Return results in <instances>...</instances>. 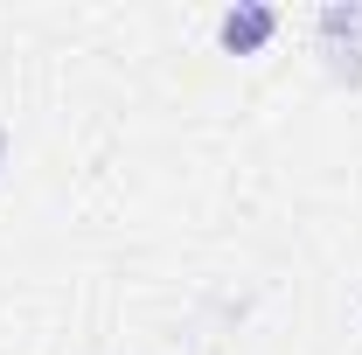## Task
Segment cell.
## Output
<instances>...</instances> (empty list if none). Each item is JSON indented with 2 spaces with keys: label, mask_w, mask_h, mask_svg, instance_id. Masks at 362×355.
Masks as SVG:
<instances>
[{
  "label": "cell",
  "mask_w": 362,
  "mask_h": 355,
  "mask_svg": "<svg viewBox=\"0 0 362 355\" xmlns=\"http://www.w3.org/2000/svg\"><path fill=\"white\" fill-rule=\"evenodd\" d=\"M265 35H272V14H265V7H237V14H223V42L237 49V56L258 49Z\"/></svg>",
  "instance_id": "1"
}]
</instances>
